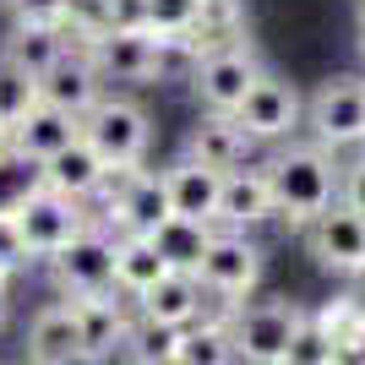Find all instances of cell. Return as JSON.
<instances>
[{
  "label": "cell",
  "instance_id": "obj_4",
  "mask_svg": "<svg viewBox=\"0 0 365 365\" xmlns=\"http://www.w3.org/2000/svg\"><path fill=\"white\" fill-rule=\"evenodd\" d=\"M49 267H55V284L66 294H98L115 289V240L104 229L82 224L61 251H49Z\"/></svg>",
  "mask_w": 365,
  "mask_h": 365
},
{
  "label": "cell",
  "instance_id": "obj_19",
  "mask_svg": "<svg viewBox=\"0 0 365 365\" xmlns=\"http://www.w3.org/2000/svg\"><path fill=\"white\" fill-rule=\"evenodd\" d=\"M137 311L142 317H158V322H175V327L197 322L202 317V278L169 267V273H158L148 289L137 294Z\"/></svg>",
  "mask_w": 365,
  "mask_h": 365
},
{
  "label": "cell",
  "instance_id": "obj_1",
  "mask_svg": "<svg viewBox=\"0 0 365 365\" xmlns=\"http://www.w3.org/2000/svg\"><path fill=\"white\" fill-rule=\"evenodd\" d=\"M267 185H273V213L311 224V218L338 197V169L327 158V148H289L267 164Z\"/></svg>",
  "mask_w": 365,
  "mask_h": 365
},
{
  "label": "cell",
  "instance_id": "obj_14",
  "mask_svg": "<svg viewBox=\"0 0 365 365\" xmlns=\"http://www.w3.org/2000/svg\"><path fill=\"white\" fill-rule=\"evenodd\" d=\"M71 317H76V333H82V349L88 360L98 354H115L125 344V311L115 300V289H98V294H71Z\"/></svg>",
  "mask_w": 365,
  "mask_h": 365
},
{
  "label": "cell",
  "instance_id": "obj_26",
  "mask_svg": "<svg viewBox=\"0 0 365 365\" xmlns=\"http://www.w3.org/2000/svg\"><path fill=\"white\" fill-rule=\"evenodd\" d=\"M175 344H180V327L175 322H158V317H137L125 327V344L120 349L142 365H175Z\"/></svg>",
  "mask_w": 365,
  "mask_h": 365
},
{
  "label": "cell",
  "instance_id": "obj_34",
  "mask_svg": "<svg viewBox=\"0 0 365 365\" xmlns=\"http://www.w3.org/2000/svg\"><path fill=\"white\" fill-rule=\"evenodd\" d=\"M338 202L354 207V213H365V158H354V164L338 175Z\"/></svg>",
  "mask_w": 365,
  "mask_h": 365
},
{
  "label": "cell",
  "instance_id": "obj_35",
  "mask_svg": "<svg viewBox=\"0 0 365 365\" xmlns=\"http://www.w3.org/2000/svg\"><path fill=\"white\" fill-rule=\"evenodd\" d=\"M0 148H11V120L0 115Z\"/></svg>",
  "mask_w": 365,
  "mask_h": 365
},
{
  "label": "cell",
  "instance_id": "obj_2",
  "mask_svg": "<svg viewBox=\"0 0 365 365\" xmlns=\"http://www.w3.org/2000/svg\"><path fill=\"white\" fill-rule=\"evenodd\" d=\"M76 131L88 137V148L98 153L109 169L142 164V153H148V142H153L148 109L131 104V98H93V104L76 115Z\"/></svg>",
  "mask_w": 365,
  "mask_h": 365
},
{
  "label": "cell",
  "instance_id": "obj_11",
  "mask_svg": "<svg viewBox=\"0 0 365 365\" xmlns=\"http://www.w3.org/2000/svg\"><path fill=\"white\" fill-rule=\"evenodd\" d=\"M164 191H169V213L213 224L218 218V191H224V169H213V164H202V158L185 153L175 169H164Z\"/></svg>",
  "mask_w": 365,
  "mask_h": 365
},
{
  "label": "cell",
  "instance_id": "obj_32",
  "mask_svg": "<svg viewBox=\"0 0 365 365\" xmlns=\"http://www.w3.org/2000/svg\"><path fill=\"white\" fill-rule=\"evenodd\" d=\"M104 28H148V0H98Z\"/></svg>",
  "mask_w": 365,
  "mask_h": 365
},
{
  "label": "cell",
  "instance_id": "obj_25",
  "mask_svg": "<svg viewBox=\"0 0 365 365\" xmlns=\"http://www.w3.org/2000/svg\"><path fill=\"white\" fill-rule=\"evenodd\" d=\"M235 360V344H229V322H185L180 344H175V365H224Z\"/></svg>",
  "mask_w": 365,
  "mask_h": 365
},
{
  "label": "cell",
  "instance_id": "obj_33",
  "mask_svg": "<svg viewBox=\"0 0 365 365\" xmlns=\"http://www.w3.org/2000/svg\"><path fill=\"white\" fill-rule=\"evenodd\" d=\"M0 262L6 267H22V262H33V251H28V240H22V229H16V218L11 213H0Z\"/></svg>",
  "mask_w": 365,
  "mask_h": 365
},
{
  "label": "cell",
  "instance_id": "obj_24",
  "mask_svg": "<svg viewBox=\"0 0 365 365\" xmlns=\"http://www.w3.org/2000/svg\"><path fill=\"white\" fill-rule=\"evenodd\" d=\"M158 273H169V262L158 257L153 235H131V229H125L120 240H115V289L142 294Z\"/></svg>",
  "mask_w": 365,
  "mask_h": 365
},
{
  "label": "cell",
  "instance_id": "obj_23",
  "mask_svg": "<svg viewBox=\"0 0 365 365\" xmlns=\"http://www.w3.org/2000/svg\"><path fill=\"white\" fill-rule=\"evenodd\" d=\"M207 240H213V224H202V218H180V213H169L164 224L153 229L158 257H164L169 267H180V273H197V267H202Z\"/></svg>",
  "mask_w": 365,
  "mask_h": 365
},
{
  "label": "cell",
  "instance_id": "obj_31",
  "mask_svg": "<svg viewBox=\"0 0 365 365\" xmlns=\"http://www.w3.org/2000/svg\"><path fill=\"white\" fill-rule=\"evenodd\" d=\"M202 0H148V28L153 33H191Z\"/></svg>",
  "mask_w": 365,
  "mask_h": 365
},
{
  "label": "cell",
  "instance_id": "obj_21",
  "mask_svg": "<svg viewBox=\"0 0 365 365\" xmlns=\"http://www.w3.org/2000/svg\"><path fill=\"white\" fill-rule=\"evenodd\" d=\"M66 49V22H16V33L6 38V55L0 61L16 66V71H28L33 82L49 71V66L61 61Z\"/></svg>",
  "mask_w": 365,
  "mask_h": 365
},
{
  "label": "cell",
  "instance_id": "obj_20",
  "mask_svg": "<svg viewBox=\"0 0 365 365\" xmlns=\"http://www.w3.org/2000/svg\"><path fill=\"white\" fill-rule=\"evenodd\" d=\"M28 360L38 365H71V360H88L82 349V333H76V317H71V300L66 305H44L28 327Z\"/></svg>",
  "mask_w": 365,
  "mask_h": 365
},
{
  "label": "cell",
  "instance_id": "obj_27",
  "mask_svg": "<svg viewBox=\"0 0 365 365\" xmlns=\"http://www.w3.org/2000/svg\"><path fill=\"white\" fill-rule=\"evenodd\" d=\"M38 185H44L38 158H28L16 148H0V213H16L28 202V191H38Z\"/></svg>",
  "mask_w": 365,
  "mask_h": 365
},
{
  "label": "cell",
  "instance_id": "obj_38",
  "mask_svg": "<svg viewBox=\"0 0 365 365\" xmlns=\"http://www.w3.org/2000/svg\"><path fill=\"white\" fill-rule=\"evenodd\" d=\"M0 322H6V294H0Z\"/></svg>",
  "mask_w": 365,
  "mask_h": 365
},
{
  "label": "cell",
  "instance_id": "obj_5",
  "mask_svg": "<svg viewBox=\"0 0 365 365\" xmlns=\"http://www.w3.org/2000/svg\"><path fill=\"white\" fill-rule=\"evenodd\" d=\"M305 120L317 131L322 148H360L365 142V82L360 76H338L317 98L305 104Z\"/></svg>",
  "mask_w": 365,
  "mask_h": 365
},
{
  "label": "cell",
  "instance_id": "obj_12",
  "mask_svg": "<svg viewBox=\"0 0 365 365\" xmlns=\"http://www.w3.org/2000/svg\"><path fill=\"white\" fill-rule=\"evenodd\" d=\"M98 82H104V76H98V66H93L88 49H61V61L38 76V98L82 115V109L98 98Z\"/></svg>",
  "mask_w": 365,
  "mask_h": 365
},
{
  "label": "cell",
  "instance_id": "obj_28",
  "mask_svg": "<svg viewBox=\"0 0 365 365\" xmlns=\"http://www.w3.org/2000/svg\"><path fill=\"white\" fill-rule=\"evenodd\" d=\"M333 360H338L333 333L322 327V317H305V311H300V327H294V338H289L284 365H333Z\"/></svg>",
  "mask_w": 365,
  "mask_h": 365
},
{
  "label": "cell",
  "instance_id": "obj_30",
  "mask_svg": "<svg viewBox=\"0 0 365 365\" xmlns=\"http://www.w3.org/2000/svg\"><path fill=\"white\" fill-rule=\"evenodd\" d=\"M28 104H38V82L28 71H16V66L0 61V115L16 120V115H28Z\"/></svg>",
  "mask_w": 365,
  "mask_h": 365
},
{
  "label": "cell",
  "instance_id": "obj_29",
  "mask_svg": "<svg viewBox=\"0 0 365 365\" xmlns=\"http://www.w3.org/2000/svg\"><path fill=\"white\" fill-rule=\"evenodd\" d=\"M322 327L333 333L338 360H349V354H365V305H360V300H338L333 311H322Z\"/></svg>",
  "mask_w": 365,
  "mask_h": 365
},
{
  "label": "cell",
  "instance_id": "obj_9",
  "mask_svg": "<svg viewBox=\"0 0 365 365\" xmlns=\"http://www.w3.org/2000/svg\"><path fill=\"white\" fill-rule=\"evenodd\" d=\"M262 76V66H257V55L245 44H218V49H207L197 61V71H191V88H197V98L207 109H224V115H235V104L245 98V88Z\"/></svg>",
  "mask_w": 365,
  "mask_h": 365
},
{
  "label": "cell",
  "instance_id": "obj_8",
  "mask_svg": "<svg viewBox=\"0 0 365 365\" xmlns=\"http://www.w3.org/2000/svg\"><path fill=\"white\" fill-rule=\"evenodd\" d=\"M11 218H16V229H22V240H28L33 257L61 251V245L71 240L76 229L88 224V218H82V202L66 197V191H55V185H38V191H28V202H22Z\"/></svg>",
  "mask_w": 365,
  "mask_h": 365
},
{
  "label": "cell",
  "instance_id": "obj_36",
  "mask_svg": "<svg viewBox=\"0 0 365 365\" xmlns=\"http://www.w3.org/2000/svg\"><path fill=\"white\" fill-rule=\"evenodd\" d=\"M6 284H11V267H6V262H0V294H6Z\"/></svg>",
  "mask_w": 365,
  "mask_h": 365
},
{
  "label": "cell",
  "instance_id": "obj_18",
  "mask_svg": "<svg viewBox=\"0 0 365 365\" xmlns=\"http://www.w3.org/2000/svg\"><path fill=\"white\" fill-rule=\"evenodd\" d=\"M71 137H76V115L61 109V104H44V98L28 104V115L11 120V148L28 153V158H38V164H44L55 148H66Z\"/></svg>",
  "mask_w": 365,
  "mask_h": 365
},
{
  "label": "cell",
  "instance_id": "obj_10",
  "mask_svg": "<svg viewBox=\"0 0 365 365\" xmlns=\"http://www.w3.org/2000/svg\"><path fill=\"white\" fill-rule=\"evenodd\" d=\"M300 93L289 88V82H278V76L262 71L251 88H245V98L235 104V120L245 125V137L251 142H273V137H289L294 125H300Z\"/></svg>",
  "mask_w": 365,
  "mask_h": 365
},
{
  "label": "cell",
  "instance_id": "obj_7",
  "mask_svg": "<svg viewBox=\"0 0 365 365\" xmlns=\"http://www.w3.org/2000/svg\"><path fill=\"white\" fill-rule=\"evenodd\" d=\"M197 278H202V289L218 294V300H240V294L257 289V278H262V251L245 240L240 229H224V235L207 240Z\"/></svg>",
  "mask_w": 365,
  "mask_h": 365
},
{
  "label": "cell",
  "instance_id": "obj_6",
  "mask_svg": "<svg viewBox=\"0 0 365 365\" xmlns=\"http://www.w3.org/2000/svg\"><path fill=\"white\" fill-rule=\"evenodd\" d=\"M311 257L327 267V273L360 278L365 273V213L344 207V202H327L317 218H311Z\"/></svg>",
  "mask_w": 365,
  "mask_h": 365
},
{
  "label": "cell",
  "instance_id": "obj_16",
  "mask_svg": "<svg viewBox=\"0 0 365 365\" xmlns=\"http://www.w3.org/2000/svg\"><path fill=\"white\" fill-rule=\"evenodd\" d=\"M93 66L98 76H153V28H98L93 38Z\"/></svg>",
  "mask_w": 365,
  "mask_h": 365
},
{
  "label": "cell",
  "instance_id": "obj_22",
  "mask_svg": "<svg viewBox=\"0 0 365 365\" xmlns=\"http://www.w3.org/2000/svg\"><path fill=\"white\" fill-rule=\"evenodd\" d=\"M245 148H251V137H245V125L235 120V115H224V109H207V120H197V131H191V158H202V164L213 169H235L245 158Z\"/></svg>",
  "mask_w": 365,
  "mask_h": 365
},
{
  "label": "cell",
  "instance_id": "obj_13",
  "mask_svg": "<svg viewBox=\"0 0 365 365\" xmlns=\"http://www.w3.org/2000/svg\"><path fill=\"white\" fill-rule=\"evenodd\" d=\"M273 218V185H267V169H224V191H218V218L224 229H245Z\"/></svg>",
  "mask_w": 365,
  "mask_h": 365
},
{
  "label": "cell",
  "instance_id": "obj_17",
  "mask_svg": "<svg viewBox=\"0 0 365 365\" xmlns=\"http://www.w3.org/2000/svg\"><path fill=\"white\" fill-rule=\"evenodd\" d=\"M164 218H169L164 175H142V164H131V169H125L120 197H115V224L131 229V235H153Z\"/></svg>",
  "mask_w": 365,
  "mask_h": 365
},
{
  "label": "cell",
  "instance_id": "obj_37",
  "mask_svg": "<svg viewBox=\"0 0 365 365\" xmlns=\"http://www.w3.org/2000/svg\"><path fill=\"white\" fill-rule=\"evenodd\" d=\"M360 55H365V22H360Z\"/></svg>",
  "mask_w": 365,
  "mask_h": 365
},
{
  "label": "cell",
  "instance_id": "obj_3",
  "mask_svg": "<svg viewBox=\"0 0 365 365\" xmlns=\"http://www.w3.org/2000/svg\"><path fill=\"white\" fill-rule=\"evenodd\" d=\"M294 327H300V305H289V300H262V305H251V311H240V317L229 322V344H235V360L284 365Z\"/></svg>",
  "mask_w": 365,
  "mask_h": 365
},
{
  "label": "cell",
  "instance_id": "obj_15",
  "mask_svg": "<svg viewBox=\"0 0 365 365\" xmlns=\"http://www.w3.org/2000/svg\"><path fill=\"white\" fill-rule=\"evenodd\" d=\"M38 169H44V185H55V191H66V197H76V202L93 197V191L109 180V164L88 148V137H82V131H76L66 148H55Z\"/></svg>",
  "mask_w": 365,
  "mask_h": 365
}]
</instances>
